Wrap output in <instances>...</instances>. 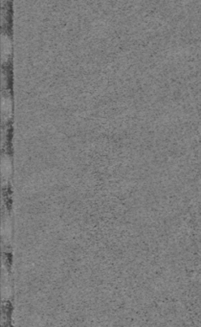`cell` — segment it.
Masks as SVG:
<instances>
[{"label":"cell","mask_w":201,"mask_h":327,"mask_svg":"<svg viewBox=\"0 0 201 327\" xmlns=\"http://www.w3.org/2000/svg\"><path fill=\"white\" fill-rule=\"evenodd\" d=\"M9 49H10V41H9V38L7 37H3L2 38V51H3V54L4 55H7V53L9 52Z\"/></svg>","instance_id":"cell-1"}]
</instances>
